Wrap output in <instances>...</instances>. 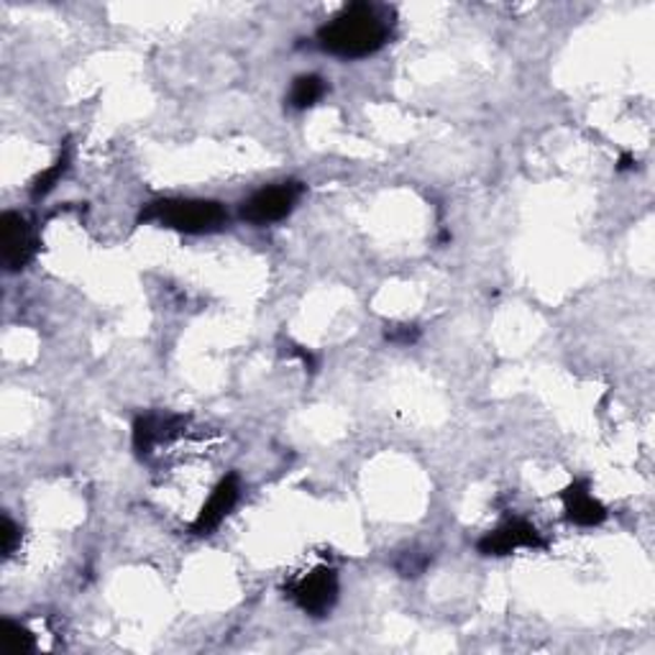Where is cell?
I'll return each mask as SVG.
<instances>
[{
	"label": "cell",
	"instance_id": "cell-2",
	"mask_svg": "<svg viewBox=\"0 0 655 655\" xmlns=\"http://www.w3.org/2000/svg\"><path fill=\"white\" fill-rule=\"evenodd\" d=\"M142 223H159V226L182 230V234H213L226 226V207L215 200L192 197H167L154 200L138 215Z\"/></svg>",
	"mask_w": 655,
	"mask_h": 655
},
{
	"label": "cell",
	"instance_id": "cell-10",
	"mask_svg": "<svg viewBox=\"0 0 655 655\" xmlns=\"http://www.w3.org/2000/svg\"><path fill=\"white\" fill-rule=\"evenodd\" d=\"M326 90L328 84L320 75H303L292 82L287 103L290 108H295V111H307V108H313L323 95H326Z\"/></svg>",
	"mask_w": 655,
	"mask_h": 655
},
{
	"label": "cell",
	"instance_id": "cell-7",
	"mask_svg": "<svg viewBox=\"0 0 655 655\" xmlns=\"http://www.w3.org/2000/svg\"><path fill=\"white\" fill-rule=\"evenodd\" d=\"M238 492H241V487H238V476L236 474H228L226 479H221L218 487L213 489V495L207 497L203 510L197 512L195 522H192V533H195V535L213 533V530L218 528L223 520H226V515L236 507Z\"/></svg>",
	"mask_w": 655,
	"mask_h": 655
},
{
	"label": "cell",
	"instance_id": "cell-9",
	"mask_svg": "<svg viewBox=\"0 0 655 655\" xmlns=\"http://www.w3.org/2000/svg\"><path fill=\"white\" fill-rule=\"evenodd\" d=\"M561 499H564L566 518L576 522V526L595 528V526H602L607 520V507L591 495L587 482H574L572 487L564 489Z\"/></svg>",
	"mask_w": 655,
	"mask_h": 655
},
{
	"label": "cell",
	"instance_id": "cell-12",
	"mask_svg": "<svg viewBox=\"0 0 655 655\" xmlns=\"http://www.w3.org/2000/svg\"><path fill=\"white\" fill-rule=\"evenodd\" d=\"M3 645L8 653L21 655V653H31L34 651V635L29 633L26 628L15 625V622H5V635H3Z\"/></svg>",
	"mask_w": 655,
	"mask_h": 655
},
{
	"label": "cell",
	"instance_id": "cell-8",
	"mask_svg": "<svg viewBox=\"0 0 655 655\" xmlns=\"http://www.w3.org/2000/svg\"><path fill=\"white\" fill-rule=\"evenodd\" d=\"M184 430V418L177 415H142L134 426V449L138 456L149 453L161 443H169Z\"/></svg>",
	"mask_w": 655,
	"mask_h": 655
},
{
	"label": "cell",
	"instance_id": "cell-1",
	"mask_svg": "<svg viewBox=\"0 0 655 655\" xmlns=\"http://www.w3.org/2000/svg\"><path fill=\"white\" fill-rule=\"evenodd\" d=\"M392 21L384 8L374 3H351L318 31L323 52L343 59H361L380 52L389 42Z\"/></svg>",
	"mask_w": 655,
	"mask_h": 655
},
{
	"label": "cell",
	"instance_id": "cell-5",
	"mask_svg": "<svg viewBox=\"0 0 655 655\" xmlns=\"http://www.w3.org/2000/svg\"><path fill=\"white\" fill-rule=\"evenodd\" d=\"M545 541L533 522L528 520H507L497 530H489L487 535L482 538L479 553L484 556H510V553L520 549H543Z\"/></svg>",
	"mask_w": 655,
	"mask_h": 655
},
{
	"label": "cell",
	"instance_id": "cell-15",
	"mask_svg": "<svg viewBox=\"0 0 655 655\" xmlns=\"http://www.w3.org/2000/svg\"><path fill=\"white\" fill-rule=\"evenodd\" d=\"M635 167V159L630 157V154H622V159H620V169L622 172H625V169H633Z\"/></svg>",
	"mask_w": 655,
	"mask_h": 655
},
{
	"label": "cell",
	"instance_id": "cell-14",
	"mask_svg": "<svg viewBox=\"0 0 655 655\" xmlns=\"http://www.w3.org/2000/svg\"><path fill=\"white\" fill-rule=\"evenodd\" d=\"M0 543H3V556H13L15 549L21 545V530L8 515L3 518V526H0Z\"/></svg>",
	"mask_w": 655,
	"mask_h": 655
},
{
	"label": "cell",
	"instance_id": "cell-3",
	"mask_svg": "<svg viewBox=\"0 0 655 655\" xmlns=\"http://www.w3.org/2000/svg\"><path fill=\"white\" fill-rule=\"evenodd\" d=\"M300 195H303V188L297 182H282L274 184V188H264L253 192L241 205V218L253 223V226L276 223L295 211Z\"/></svg>",
	"mask_w": 655,
	"mask_h": 655
},
{
	"label": "cell",
	"instance_id": "cell-11",
	"mask_svg": "<svg viewBox=\"0 0 655 655\" xmlns=\"http://www.w3.org/2000/svg\"><path fill=\"white\" fill-rule=\"evenodd\" d=\"M67 167H69V151L65 149L59 154V159L54 161V165L46 169V172H42L36 177L34 180V188H31V195H34L36 200L38 197H44V195H49V192L54 190V184L59 182V177L67 172Z\"/></svg>",
	"mask_w": 655,
	"mask_h": 655
},
{
	"label": "cell",
	"instance_id": "cell-13",
	"mask_svg": "<svg viewBox=\"0 0 655 655\" xmlns=\"http://www.w3.org/2000/svg\"><path fill=\"white\" fill-rule=\"evenodd\" d=\"M384 338L395 346H410L420 338V328L410 326V323H395V326H387V330H384Z\"/></svg>",
	"mask_w": 655,
	"mask_h": 655
},
{
	"label": "cell",
	"instance_id": "cell-6",
	"mask_svg": "<svg viewBox=\"0 0 655 655\" xmlns=\"http://www.w3.org/2000/svg\"><path fill=\"white\" fill-rule=\"evenodd\" d=\"M0 244H3V264L8 272H19L26 267L36 251L31 226L19 213H5L0 218Z\"/></svg>",
	"mask_w": 655,
	"mask_h": 655
},
{
	"label": "cell",
	"instance_id": "cell-4",
	"mask_svg": "<svg viewBox=\"0 0 655 655\" xmlns=\"http://www.w3.org/2000/svg\"><path fill=\"white\" fill-rule=\"evenodd\" d=\"M290 597L295 599L300 610L313 614V618H323L334 610L338 599V576L334 568L318 566L310 574L300 576V579L290 587Z\"/></svg>",
	"mask_w": 655,
	"mask_h": 655
}]
</instances>
